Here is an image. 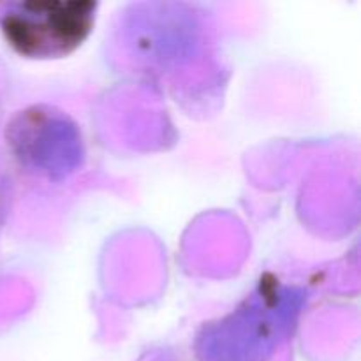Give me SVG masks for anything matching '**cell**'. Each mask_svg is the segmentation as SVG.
<instances>
[{
    "mask_svg": "<svg viewBox=\"0 0 361 361\" xmlns=\"http://www.w3.org/2000/svg\"><path fill=\"white\" fill-rule=\"evenodd\" d=\"M92 0H20L2 6L0 27L11 48L27 59H60L90 35Z\"/></svg>",
    "mask_w": 361,
    "mask_h": 361,
    "instance_id": "1",
    "label": "cell"
}]
</instances>
